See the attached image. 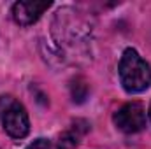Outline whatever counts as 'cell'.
Wrapping results in <instances>:
<instances>
[{"mask_svg":"<svg viewBox=\"0 0 151 149\" xmlns=\"http://www.w3.org/2000/svg\"><path fill=\"white\" fill-rule=\"evenodd\" d=\"M119 81L128 93H141L151 86V69L132 47L123 51L119 60Z\"/></svg>","mask_w":151,"mask_h":149,"instance_id":"cell-1","label":"cell"},{"mask_svg":"<svg viewBox=\"0 0 151 149\" xmlns=\"http://www.w3.org/2000/svg\"><path fill=\"white\" fill-rule=\"evenodd\" d=\"M0 119L4 130L12 139H23L30 132V121L25 107L12 97H0Z\"/></svg>","mask_w":151,"mask_h":149,"instance_id":"cell-2","label":"cell"},{"mask_svg":"<svg viewBox=\"0 0 151 149\" xmlns=\"http://www.w3.org/2000/svg\"><path fill=\"white\" fill-rule=\"evenodd\" d=\"M113 119L123 133H137L146 126V111L141 102H128L114 112Z\"/></svg>","mask_w":151,"mask_h":149,"instance_id":"cell-3","label":"cell"},{"mask_svg":"<svg viewBox=\"0 0 151 149\" xmlns=\"http://www.w3.org/2000/svg\"><path fill=\"white\" fill-rule=\"evenodd\" d=\"M49 7L51 2H16L12 5V19L21 27L34 25Z\"/></svg>","mask_w":151,"mask_h":149,"instance_id":"cell-4","label":"cell"},{"mask_svg":"<svg viewBox=\"0 0 151 149\" xmlns=\"http://www.w3.org/2000/svg\"><path fill=\"white\" fill-rule=\"evenodd\" d=\"M81 130L79 126H76L74 123V128L69 130V132H63L60 137H58V149H76L79 146V137H81Z\"/></svg>","mask_w":151,"mask_h":149,"instance_id":"cell-5","label":"cell"},{"mask_svg":"<svg viewBox=\"0 0 151 149\" xmlns=\"http://www.w3.org/2000/svg\"><path fill=\"white\" fill-rule=\"evenodd\" d=\"M86 95H88V86L84 84V81H81V79L74 81V84H72V100L81 104V102H84Z\"/></svg>","mask_w":151,"mask_h":149,"instance_id":"cell-6","label":"cell"},{"mask_svg":"<svg viewBox=\"0 0 151 149\" xmlns=\"http://www.w3.org/2000/svg\"><path fill=\"white\" fill-rule=\"evenodd\" d=\"M27 149H53V146H51V142L47 139H37V140H34Z\"/></svg>","mask_w":151,"mask_h":149,"instance_id":"cell-7","label":"cell"},{"mask_svg":"<svg viewBox=\"0 0 151 149\" xmlns=\"http://www.w3.org/2000/svg\"><path fill=\"white\" fill-rule=\"evenodd\" d=\"M150 119H151V107H150Z\"/></svg>","mask_w":151,"mask_h":149,"instance_id":"cell-8","label":"cell"}]
</instances>
